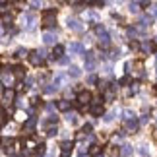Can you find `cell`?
Instances as JSON below:
<instances>
[{
  "label": "cell",
  "instance_id": "1",
  "mask_svg": "<svg viewBox=\"0 0 157 157\" xmlns=\"http://www.w3.org/2000/svg\"><path fill=\"white\" fill-rule=\"evenodd\" d=\"M56 25V10H45L43 12V27L49 29Z\"/></svg>",
  "mask_w": 157,
  "mask_h": 157
},
{
  "label": "cell",
  "instance_id": "2",
  "mask_svg": "<svg viewBox=\"0 0 157 157\" xmlns=\"http://www.w3.org/2000/svg\"><path fill=\"white\" fill-rule=\"evenodd\" d=\"M27 58H29V62L33 66H41L43 60H45V51H31L27 54Z\"/></svg>",
  "mask_w": 157,
  "mask_h": 157
},
{
  "label": "cell",
  "instance_id": "3",
  "mask_svg": "<svg viewBox=\"0 0 157 157\" xmlns=\"http://www.w3.org/2000/svg\"><path fill=\"white\" fill-rule=\"evenodd\" d=\"M91 99H93V95L89 93L87 89H83V91H80V93H78V97H76V101H78L80 105H87Z\"/></svg>",
  "mask_w": 157,
  "mask_h": 157
},
{
  "label": "cell",
  "instance_id": "4",
  "mask_svg": "<svg viewBox=\"0 0 157 157\" xmlns=\"http://www.w3.org/2000/svg\"><path fill=\"white\" fill-rule=\"evenodd\" d=\"M2 147H4V151L6 153H14V140L12 138H2Z\"/></svg>",
  "mask_w": 157,
  "mask_h": 157
},
{
  "label": "cell",
  "instance_id": "5",
  "mask_svg": "<svg viewBox=\"0 0 157 157\" xmlns=\"http://www.w3.org/2000/svg\"><path fill=\"white\" fill-rule=\"evenodd\" d=\"M83 54H86V68L87 70H95V64H97L95 62V54L93 52H83Z\"/></svg>",
  "mask_w": 157,
  "mask_h": 157
},
{
  "label": "cell",
  "instance_id": "6",
  "mask_svg": "<svg viewBox=\"0 0 157 157\" xmlns=\"http://www.w3.org/2000/svg\"><path fill=\"white\" fill-rule=\"evenodd\" d=\"M99 43H101V47H103V49H107V47L111 45V35L107 33V29L99 33Z\"/></svg>",
  "mask_w": 157,
  "mask_h": 157
},
{
  "label": "cell",
  "instance_id": "7",
  "mask_svg": "<svg viewBox=\"0 0 157 157\" xmlns=\"http://www.w3.org/2000/svg\"><path fill=\"white\" fill-rule=\"evenodd\" d=\"M68 27L72 29V31H82V29H83L82 21H80V20H76V17H70V20H68Z\"/></svg>",
  "mask_w": 157,
  "mask_h": 157
},
{
  "label": "cell",
  "instance_id": "8",
  "mask_svg": "<svg viewBox=\"0 0 157 157\" xmlns=\"http://www.w3.org/2000/svg\"><path fill=\"white\" fill-rule=\"evenodd\" d=\"M2 97H4L6 103H12V101L16 99V91H14L12 87H6V89H4V93H2Z\"/></svg>",
  "mask_w": 157,
  "mask_h": 157
},
{
  "label": "cell",
  "instance_id": "9",
  "mask_svg": "<svg viewBox=\"0 0 157 157\" xmlns=\"http://www.w3.org/2000/svg\"><path fill=\"white\" fill-rule=\"evenodd\" d=\"M70 107H72V103H70L68 99H60L58 103H56V109H58V111H62V113H68Z\"/></svg>",
  "mask_w": 157,
  "mask_h": 157
},
{
  "label": "cell",
  "instance_id": "10",
  "mask_svg": "<svg viewBox=\"0 0 157 157\" xmlns=\"http://www.w3.org/2000/svg\"><path fill=\"white\" fill-rule=\"evenodd\" d=\"M35 124H37V118H35V117H29L25 120V124H23V132H31L35 128Z\"/></svg>",
  "mask_w": 157,
  "mask_h": 157
},
{
  "label": "cell",
  "instance_id": "11",
  "mask_svg": "<svg viewBox=\"0 0 157 157\" xmlns=\"http://www.w3.org/2000/svg\"><path fill=\"white\" fill-rule=\"evenodd\" d=\"M138 126H140V124H138L136 118H128V120H126V130H128V132H136Z\"/></svg>",
  "mask_w": 157,
  "mask_h": 157
},
{
  "label": "cell",
  "instance_id": "12",
  "mask_svg": "<svg viewBox=\"0 0 157 157\" xmlns=\"http://www.w3.org/2000/svg\"><path fill=\"white\" fill-rule=\"evenodd\" d=\"M62 54H64V47L62 45H54V49H52V58H62Z\"/></svg>",
  "mask_w": 157,
  "mask_h": 157
},
{
  "label": "cell",
  "instance_id": "13",
  "mask_svg": "<svg viewBox=\"0 0 157 157\" xmlns=\"http://www.w3.org/2000/svg\"><path fill=\"white\" fill-rule=\"evenodd\" d=\"M142 49L146 51V52H155L157 51V45L153 43V41H146V43L142 45Z\"/></svg>",
  "mask_w": 157,
  "mask_h": 157
},
{
  "label": "cell",
  "instance_id": "14",
  "mask_svg": "<svg viewBox=\"0 0 157 157\" xmlns=\"http://www.w3.org/2000/svg\"><path fill=\"white\" fill-rule=\"evenodd\" d=\"M43 41H45V45H54V43H56V35H54V33H45Z\"/></svg>",
  "mask_w": 157,
  "mask_h": 157
},
{
  "label": "cell",
  "instance_id": "15",
  "mask_svg": "<svg viewBox=\"0 0 157 157\" xmlns=\"http://www.w3.org/2000/svg\"><path fill=\"white\" fill-rule=\"evenodd\" d=\"M70 51L74 54H83V45L82 43H72L70 45Z\"/></svg>",
  "mask_w": 157,
  "mask_h": 157
},
{
  "label": "cell",
  "instance_id": "16",
  "mask_svg": "<svg viewBox=\"0 0 157 157\" xmlns=\"http://www.w3.org/2000/svg\"><path fill=\"white\" fill-rule=\"evenodd\" d=\"M89 111H91L93 117H103V107H101V105H91Z\"/></svg>",
  "mask_w": 157,
  "mask_h": 157
},
{
  "label": "cell",
  "instance_id": "17",
  "mask_svg": "<svg viewBox=\"0 0 157 157\" xmlns=\"http://www.w3.org/2000/svg\"><path fill=\"white\" fill-rule=\"evenodd\" d=\"M12 21H14V17H12V14H2V25H6V27H10L12 25Z\"/></svg>",
  "mask_w": 157,
  "mask_h": 157
},
{
  "label": "cell",
  "instance_id": "18",
  "mask_svg": "<svg viewBox=\"0 0 157 157\" xmlns=\"http://www.w3.org/2000/svg\"><path fill=\"white\" fill-rule=\"evenodd\" d=\"M68 74H70L72 78H80V76H82V70H80V66H70Z\"/></svg>",
  "mask_w": 157,
  "mask_h": 157
},
{
  "label": "cell",
  "instance_id": "19",
  "mask_svg": "<svg viewBox=\"0 0 157 157\" xmlns=\"http://www.w3.org/2000/svg\"><path fill=\"white\" fill-rule=\"evenodd\" d=\"M12 70H14V76L16 78H23V76H25V70H23L21 66H14Z\"/></svg>",
  "mask_w": 157,
  "mask_h": 157
},
{
  "label": "cell",
  "instance_id": "20",
  "mask_svg": "<svg viewBox=\"0 0 157 157\" xmlns=\"http://www.w3.org/2000/svg\"><path fill=\"white\" fill-rule=\"evenodd\" d=\"M45 151H47V146H45L43 142H41V144H37V146H35V153H37V155H43Z\"/></svg>",
  "mask_w": 157,
  "mask_h": 157
},
{
  "label": "cell",
  "instance_id": "21",
  "mask_svg": "<svg viewBox=\"0 0 157 157\" xmlns=\"http://www.w3.org/2000/svg\"><path fill=\"white\" fill-rule=\"evenodd\" d=\"M60 147H62L64 153H70L72 147H74V144H72V142H62V146H60Z\"/></svg>",
  "mask_w": 157,
  "mask_h": 157
},
{
  "label": "cell",
  "instance_id": "22",
  "mask_svg": "<svg viewBox=\"0 0 157 157\" xmlns=\"http://www.w3.org/2000/svg\"><path fill=\"white\" fill-rule=\"evenodd\" d=\"M138 23H140L142 27H146V25L151 23V17H149V16H144V17H140V21H138Z\"/></svg>",
  "mask_w": 157,
  "mask_h": 157
},
{
  "label": "cell",
  "instance_id": "23",
  "mask_svg": "<svg viewBox=\"0 0 157 157\" xmlns=\"http://www.w3.org/2000/svg\"><path fill=\"white\" fill-rule=\"evenodd\" d=\"M128 10L132 12V14H138V10H140V4H138V2H130V4H128Z\"/></svg>",
  "mask_w": 157,
  "mask_h": 157
},
{
  "label": "cell",
  "instance_id": "24",
  "mask_svg": "<svg viewBox=\"0 0 157 157\" xmlns=\"http://www.w3.org/2000/svg\"><path fill=\"white\" fill-rule=\"evenodd\" d=\"M105 99H107V101H113V99H114V87H113V89H107V91H105Z\"/></svg>",
  "mask_w": 157,
  "mask_h": 157
},
{
  "label": "cell",
  "instance_id": "25",
  "mask_svg": "<svg viewBox=\"0 0 157 157\" xmlns=\"http://www.w3.org/2000/svg\"><path fill=\"white\" fill-rule=\"evenodd\" d=\"M66 120H68V122H72V124H76V122H78V117H76L74 113H68V114H66Z\"/></svg>",
  "mask_w": 157,
  "mask_h": 157
},
{
  "label": "cell",
  "instance_id": "26",
  "mask_svg": "<svg viewBox=\"0 0 157 157\" xmlns=\"http://www.w3.org/2000/svg\"><path fill=\"white\" fill-rule=\"evenodd\" d=\"M56 126H54V124H49V128H47V136H54V134H56Z\"/></svg>",
  "mask_w": 157,
  "mask_h": 157
},
{
  "label": "cell",
  "instance_id": "27",
  "mask_svg": "<svg viewBox=\"0 0 157 157\" xmlns=\"http://www.w3.org/2000/svg\"><path fill=\"white\" fill-rule=\"evenodd\" d=\"M87 6H97V8H101V6H105L103 0H91V2H86Z\"/></svg>",
  "mask_w": 157,
  "mask_h": 157
},
{
  "label": "cell",
  "instance_id": "28",
  "mask_svg": "<svg viewBox=\"0 0 157 157\" xmlns=\"http://www.w3.org/2000/svg\"><path fill=\"white\" fill-rule=\"evenodd\" d=\"M14 56H16V58H23V56H27V51H25V49H17Z\"/></svg>",
  "mask_w": 157,
  "mask_h": 157
},
{
  "label": "cell",
  "instance_id": "29",
  "mask_svg": "<svg viewBox=\"0 0 157 157\" xmlns=\"http://www.w3.org/2000/svg\"><path fill=\"white\" fill-rule=\"evenodd\" d=\"M89 153H91V155H95V157H97V155L101 153V147H99V146H91V147H89Z\"/></svg>",
  "mask_w": 157,
  "mask_h": 157
},
{
  "label": "cell",
  "instance_id": "30",
  "mask_svg": "<svg viewBox=\"0 0 157 157\" xmlns=\"http://www.w3.org/2000/svg\"><path fill=\"white\" fill-rule=\"evenodd\" d=\"M58 89V86H47V87H43V91L45 93H54Z\"/></svg>",
  "mask_w": 157,
  "mask_h": 157
},
{
  "label": "cell",
  "instance_id": "31",
  "mask_svg": "<svg viewBox=\"0 0 157 157\" xmlns=\"http://www.w3.org/2000/svg\"><path fill=\"white\" fill-rule=\"evenodd\" d=\"M140 153H142V157H151V153H147V146H142Z\"/></svg>",
  "mask_w": 157,
  "mask_h": 157
},
{
  "label": "cell",
  "instance_id": "32",
  "mask_svg": "<svg viewBox=\"0 0 157 157\" xmlns=\"http://www.w3.org/2000/svg\"><path fill=\"white\" fill-rule=\"evenodd\" d=\"M130 153H132V147H130V146H122V155L128 157Z\"/></svg>",
  "mask_w": 157,
  "mask_h": 157
},
{
  "label": "cell",
  "instance_id": "33",
  "mask_svg": "<svg viewBox=\"0 0 157 157\" xmlns=\"http://www.w3.org/2000/svg\"><path fill=\"white\" fill-rule=\"evenodd\" d=\"M113 118H114V113H107L103 120H105V122H113Z\"/></svg>",
  "mask_w": 157,
  "mask_h": 157
},
{
  "label": "cell",
  "instance_id": "34",
  "mask_svg": "<svg viewBox=\"0 0 157 157\" xmlns=\"http://www.w3.org/2000/svg\"><path fill=\"white\" fill-rule=\"evenodd\" d=\"M130 49L132 51H138V49H140V43H138V41H130Z\"/></svg>",
  "mask_w": 157,
  "mask_h": 157
},
{
  "label": "cell",
  "instance_id": "35",
  "mask_svg": "<svg viewBox=\"0 0 157 157\" xmlns=\"http://www.w3.org/2000/svg\"><path fill=\"white\" fill-rule=\"evenodd\" d=\"M6 10H8V2H2V0H0V12L6 14Z\"/></svg>",
  "mask_w": 157,
  "mask_h": 157
},
{
  "label": "cell",
  "instance_id": "36",
  "mask_svg": "<svg viewBox=\"0 0 157 157\" xmlns=\"http://www.w3.org/2000/svg\"><path fill=\"white\" fill-rule=\"evenodd\" d=\"M128 82H130V76H124V78H120V80H118V83H120V86H126Z\"/></svg>",
  "mask_w": 157,
  "mask_h": 157
},
{
  "label": "cell",
  "instance_id": "37",
  "mask_svg": "<svg viewBox=\"0 0 157 157\" xmlns=\"http://www.w3.org/2000/svg\"><path fill=\"white\" fill-rule=\"evenodd\" d=\"M149 10H151V16L157 17V4H151V6H149Z\"/></svg>",
  "mask_w": 157,
  "mask_h": 157
},
{
  "label": "cell",
  "instance_id": "38",
  "mask_svg": "<svg viewBox=\"0 0 157 157\" xmlns=\"http://www.w3.org/2000/svg\"><path fill=\"white\" fill-rule=\"evenodd\" d=\"M91 130H93L91 124H86V126H83V132H86V134H91Z\"/></svg>",
  "mask_w": 157,
  "mask_h": 157
},
{
  "label": "cell",
  "instance_id": "39",
  "mask_svg": "<svg viewBox=\"0 0 157 157\" xmlns=\"http://www.w3.org/2000/svg\"><path fill=\"white\" fill-rule=\"evenodd\" d=\"M97 82H99V80H97V78H95L93 74H91V76L87 78V83H97Z\"/></svg>",
  "mask_w": 157,
  "mask_h": 157
},
{
  "label": "cell",
  "instance_id": "40",
  "mask_svg": "<svg viewBox=\"0 0 157 157\" xmlns=\"http://www.w3.org/2000/svg\"><path fill=\"white\" fill-rule=\"evenodd\" d=\"M136 33H138V31H136L134 27H128V35H130V37H136Z\"/></svg>",
  "mask_w": 157,
  "mask_h": 157
},
{
  "label": "cell",
  "instance_id": "41",
  "mask_svg": "<svg viewBox=\"0 0 157 157\" xmlns=\"http://www.w3.org/2000/svg\"><path fill=\"white\" fill-rule=\"evenodd\" d=\"M140 6H144V8H147V6H151V2H147V0H144V2H140Z\"/></svg>",
  "mask_w": 157,
  "mask_h": 157
},
{
  "label": "cell",
  "instance_id": "42",
  "mask_svg": "<svg viewBox=\"0 0 157 157\" xmlns=\"http://www.w3.org/2000/svg\"><path fill=\"white\" fill-rule=\"evenodd\" d=\"M60 157H70V153H64L62 151V153H60Z\"/></svg>",
  "mask_w": 157,
  "mask_h": 157
},
{
  "label": "cell",
  "instance_id": "43",
  "mask_svg": "<svg viewBox=\"0 0 157 157\" xmlns=\"http://www.w3.org/2000/svg\"><path fill=\"white\" fill-rule=\"evenodd\" d=\"M2 31H4V27H2V25H0V35H2Z\"/></svg>",
  "mask_w": 157,
  "mask_h": 157
},
{
  "label": "cell",
  "instance_id": "44",
  "mask_svg": "<svg viewBox=\"0 0 157 157\" xmlns=\"http://www.w3.org/2000/svg\"><path fill=\"white\" fill-rule=\"evenodd\" d=\"M155 93H157V86H155Z\"/></svg>",
  "mask_w": 157,
  "mask_h": 157
},
{
  "label": "cell",
  "instance_id": "45",
  "mask_svg": "<svg viewBox=\"0 0 157 157\" xmlns=\"http://www.w3.org/2000/svg\"><path fill=\"white\" fill-rule=\"evenodd\" d=\"M97 157H101V155H97Z\"/></svg>",
  "mask_w": 157,
  "mask_h": 157
}]
</instances>
